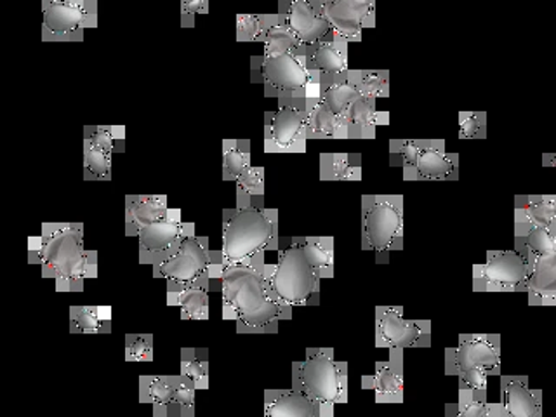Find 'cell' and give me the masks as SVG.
<instances>
[{"mask_svg":"<svg viewBox=\"0 0 556 417\" xmlns=\"http://www.w3.org/2000/svg\"><path fill=\"white\" fill-rule=\"evenodd\" d=\"M556 249V228L534 225L515 214V251L529 261L538 260Z\"/></svg>","mask_w":556,"mask_h":417,"instance_id":"cell-23","label":"cell"},{"mask_svg":"<svg viewBox=\"0 0 556 417\" xmlns=\"http://www.w3.org/2000/svg\"><path fill=\"white\" fill-rule=\"evenodd\" d=\"M208 13V0H181V26H195L197 16Z\"/></svg>","mask_w":556,"mask_h":417,"instance_id":"cell-46","label":"cell"},{"mask_svg":"<svg viewBox=\"0 0 556 417\" xmlns=\"http://www.w3.org/2000/svg\"><path fill=\"white\" fill-rule=\"evenodd\" d=\"M181 374L188 381L195 384L197 390L205 391L208 388V356L204 350L197 348H182Z\"/></svg>","mask_w":556,"mask_h":417,"instance_id":"cell-38","label":"cell"},{"mask_svg":"<svg viewBox=\"0 0 556 417\" xmlns=\"http://www.w3.org/2000/svg\"><path fill=\"white\" fill-rule=\"evenodd\" d=\"M217 280L223 317L233 320L240 334H275L280 321L291 320L294 308L275 294L265 257L230 266Z\"/></svg>","mask_w":556,"mask_h":417,"instance_id":"cell-1","label":"cell"},{"mask_svg":"<svg viewBox=\"0 0 556 417\" xmlns=\"http://www.w3.org/2000/svg\"><path fill=\"white\" fill-rule=\"evenodd\" d=\"M526 292L530 306H556V249L529 261Z\"/></svg>","mask_w":556,"mask_h":417,"instance_id":"cell-22","label":"cell"},{"mask_svg":"<svg viewBox=\"0 0 556 417\" xmlns=\"http://www.w3.org/2000/svg\"><path fill=\"white\" fill-rule=\"evenodd\" d=\"M98 25V0H42L43 42H80Z\"/></svg>","mask_w":556,"mask_h":417,"instance_id":"cell-12","label":"cell"},{"mask_svg":"<svg viewBox=\"0 0 556 417\" xmlns=\"http://www.w3.org/2000/svg\"><path fill=\"white\" fill-rule=\"evenodd\" d=\"M292 388L334 416L336 405L348 402V364L336 361L332 348H309L303 361L292 364Z\"/></svg>","mask_w":556,"mask_h":417,"instance_id":"cell-4","label":"cell"},{"mask_svg":"<svg viewBox=\"0 0 556 417\" xmlns=\"http://www.w3.org/2000/svg\"><path fill=\"white\" fill-rule=\"evenodd\" d=\"M173 399V376H141L139 378V402L150 405L153 416L169 417Z\"/></svg>","mask_w":556,"mask_h":417,"instance_id":"cell-26","label":"cell"},{"mask_svg":"<svg viewBox=\"0 0 556 417\" xmlns=\"http://www.w3.org/2000/svg\"><path fill=\"white\" fill-rule=\"evenodd\" d=\"M330 28L350 42H358L365 28L376 26V0H318Z\"/></svg>","mask_w":556,"mask_h":417,"instance_id":"cell-16","label":"cell"},{"mask_svg":"<svg viewBox=\"0 0 556 417\" xmlns=\"http://www.w3.org/2000/svg\"><path fill=\"white\" fill-rule=\"evenodd\" d=\"M457 118L460 139L486 138V112H460Z\"/></svg>","mask_w":556,"mask_h":417,"instance_id":"cell-44","label":"cell"},{"mask_svg":"<svg viewBox=\"0 0 556 417\" xmlns=\"http://www.w3.org/2000/svg\"><path fill=\"white\" fill-rule=\"evenodd\" d=\"M266 417H324L320 407L308 396L294 390H266Z\"/></svg>","mask_w":556,"mask_h":417,"instance_id":"cell-25","label":"cell"},{"mask_svg":"<svg viewBox=\"0 0 556 417\" xmlns=\"http://www.w3.org/2000/svg\"><path fill=\"white\" fill-rule=\"evenodd\" d=\"M378 404H404V348H390L388 361L378 362L372 376L362 378Z\"/></svg>","mask_w":556,"mask_h":417,"instance_id":"cell-19","label":"cell"},{"mask_svg":"<svg viewBox=\"0 0 556 417\" xmlns=\"http://www.w3.org/2000/svg\"><path fill=\"white\" fill-rule=\"evenodd\" d=\"M486 395L489 393H483L459 379L457 402L454 405L447 404L445 413L448 417H492V404H489Z\"/></svg>","mask_w":556,"mask_h":417,"instance_id":"cell-31","label":"cell"},{"mask_svg":"<svg viewBox=\"0 0 556 417\" xmlns=\"http://www.w3.org/2000/svg\"><path fill=\"white\" fill-rule=\"evenodd\" d=\"M152 334H127L126 336V361L127 362H150L153 358Z\"/></svg>","mask_w":556,"mask_h":417,"instance_id":"cell-45","label":"cell"},{"mask_svg":"<svg viewBox=\"0 0 556 417\" xmlns=\"http://www.w3.org/2000/svg\"><path fill=\"white\" fill-rule=\"evenodd\" d=\"M318 96H289L265 115L266 153H304L309 141L308 113Z\"/></svg>","mask_w":556,"mask_h":417,"instance_id":"cell-11","label":"cell"},{"mask_svg":"<svg viewBox=\"0 0 556 417\" xmlns=\"http://www.w3.org/2000/svg\"><path fill=\"white\" fill-rule=\"evenodd\" d=\"M193 230H195V225L185 222L179 208H169V213L164 217L139 231V263L148 266L161 263Z\"/></svg>","mask_w":556,"mask_h":417,"instance_id":"cell-15","label":"cell"},{"mask_svg":"<svg viewBox=\"0 0 556 417\" xmlns=\"http://www.w3.org/2000/svg\"><path fill=\"white\" fill-rule=\"evenodd\" d=\"M515 214L534 225L556 228V195H517Z\"/></svg>","mask_w":556,"mask_h":417,"instance_id":"cell-30","label":"cell"},{"mask_svg":"<svg viewBox=\"0 0 556 417\" xmlns=\"http://www.w3.org/2000/svg\"><path fill=\"white\" fill-rule=\"evenodd\" d=\"M278 14L303 46H313L332 30L318 0H282Z\"/></svg>","mask_w":556,"mask_h":417,"instance_id":"cell-18","label":"cell"},{"mask_svg":"<svg viewBox=\"0 0 556 417\" xmlns=\"http://www.w3.org/2000/svg\"><path fill=\"white\" fill-rule=\"evenodd\" d=\"M223 179L237 181L251 165V143L248 139H223Z\"/></svg>","mask_w":556,"mask_h":417,"instance_id":"cell-35","label":"cell"},{"mask_svg":"<svg viewBox=\"0 0 556 417\" xmlns=\"http://www.w3.org/2000/svg\"><path fill=\"white\" fill-rule=\"evenodd\" d=\"M113 153L92 143H84V179L110 181L113 176Z\"/></svg>","mask_w":556,"mask_h":417,"instance_id":"cell-37","label":"cell"},{"mask_svg":"<svg viewBox=\"0 0 556 417\" xmlns=\"http://www.w3.org/2000/svg\"><path fill=\"white\" fill-rule=\"evenodd\" d=\"M84 143H92L109 152H122L126 148V127L124 126H86Z\"/></svg>","mask_w":556,"mask_h":417,"instance_id":"cell-40","label":"cell"},{"mask_svg":"<svg viewBox=\"0 0 556 417\" xmlns=\"http://www.w3.org/2000/svg\"><path fill=\"white\" fill-rule=\"evenodd\" d=\"M167 304L179 309L182 320H207L208 292L207 287H185L178 291H167Z\"/></svg>","mask_w":556,"mask_h":417,"instance_id":"cell-29","label":"cell"},{"mask_svg":"<svg viewBox=\"0 0 556 417\" xmlns=\"http://www.w3.org/2000/svg\"><path fill=\"white\" fill-rule=\"evenodd\" d=\"M112 330V309L106 306H72L70 332L72 334H109Z\"/></svg>","mask_w":556,"mask_h":417,"instance_id":"cell-28","label":"cell"},{"mask_svg":"<svg viewBox=\"0 0 556 417\" xmlns=\"http://www.w3.org/2000/svg\"><path fill=\"white\" fill-rule=\"evenodd\" d=\"M165 195H126V235L138 237L139 231L169 213Z\"/></svg>","mask_w":556,"mask_h":417,"instance_id":"cell-24","label":"cell"},{"mask_svg":"<svg viewBox=\"0 0 556 417\" xmlns=\"http://www.w3.org/2000/svg\"><path fill=\"white\" fill-rule=\"evenodd\" d=\"M376 348H430L431 320H407L402 306H376Z\"/></svg>","mask_w":556,"mask_h":417,"instance_id":"cell-14","label":"cell"},{"mask_svg":"<svg viewBox=\"0 0 556 417\" xmlns=\"http://www.w3.org/2000/svg\"><path fill=\"white\" fill-rule=\"evenodd\" d=\"M174 399L170 416L193 417L195 416L197 388L193 382L188 381L182 374L173 376Z\"/></svg>","mask_w":556,"mask_h":417,"instance_id":"cell-42","label":"cell"},{"mask_svg":"<svg viewBox=\"0 0 556 417\" xmlns=\"http://www.w3.org/2000/svg\"><path fill=\"white\" fill-rule=\"evenodd\" d=\"M320 282L321 278L313 269L300 237L283 249L275 265H269V283L275 294L292 308L317 304Z\"/></svg>","mask_w":556,"mask_h":417,"instance_id":"cell-10","label":"cell"},{"mask_svg":"<svg viewBox=\"0 0 556 417\" xmlns=\"http://www.w3.org/2000/svg\"><path fill=\"white\" fill-rule=\"evenodd\" d=\"M348 46L350 40L344 39L343 35L330 30L324 39L313 43V46H301V52L308 61L313 75L317 77L320 89L334 83L336 78L343 77L350 72L348 66Z\"/></svg>","mask_w":556,"mask_h":417,"instance_id":"cell-17","label":"cell"},{"mask_svg":"<svg viewBox=\"0 0 556 417\" xmlns=\"http://www.w3.org/2000/svg\"><path fill=\"white\" fill-rule=\"evenodd\" d=\"M152 271L153 278H161L167 283V291H178L185 287H207L216 275L214 251L208 248V240L199 237L193 230L169 256L153 265Z\"/></svg>","mask_w":556,"mask_h":417,"instance_id":"cell-9","label":"cell"},{"mask_svg":"<svg viewBox=\"0 0 556 417\" xmlns=\"http://www.w3.org/2000/svg\"><path fill=\"white\" fill-rule=\"evenodd\" d=\"M501 367L500 334H460L457 346L445 350V374L483 393H489V378L501 376Z\"/></svg>","mask_w":556,"mask_h":417,"instance_id":"cell-8","label":"cell"},{"mask_svg":"<svg viewBox=\"0 0 556 417\" xmlns=\"http://www.w3.org/2000/svg\"><path fill=\"white\" fill-rule=\"evenodd\" d=\"M529 265L518 251H489L483 265L473 266L475 292H526Z\"/></svg>","mask_w":556,"mask_h":417,"instance_id":"cell-13","label":"cell"},{"mask_svg":"<svg viewBox=\"0 0 556 417\" xmlns=\"http://www.w3.org/2000/svg\"><path fill=\"white\" fill-rule=\"evenodd\" d=\"M543 164L547 165V167H553V169H555V174H556V144H555V153H544Z\"/></svg>","mask_w":556,"mask_h":417,"instance_id":"cell-47","label":"cell"},{"mask_svg":"<svg viewBox=\"0 0 556 417\" xmlns=\"http://www.w3.org/2000/svg\"><path fill=\"white\" fill-rule=\"evenodd\" d=\"M275 14H239L235 23V35L239 42H260Z\"/></svg>","mask_w":556,"mask_h":417,"instance_id":"cell-41","label":"cell"},{"mask_svg":"<svg viewBox=\"0 0 556 417\" xmlns=\"http://www.w3.org/2000/svg\"><path fill=\"white\" fill-rule=\"evenodd\" d=\"M404 208L402 195L362 197V249L372 251L378 263L404 249Z\"/></svg>","mask_w":556,"mask_h":417,"instance_id":"cell-7","label":"cell"},{"mask_svg":"<svg viewBox=\"0 0 556 417\" xmlns=\"http://www.w3.org/2000/svg\"><path fill=\"white\" fill-rule=\"evenodd\" d=\"M308 130L309 139H346L343 117L332 112L320 98L309 109Z\"/></svg>","mask_w":556,"mask_h":417,"instance_id":"cell-32","label":"cell"},{"mask_svg":"<svg viewBox=\"0 0 556 417\" xmlns=\"http://www.w3.org/2000/svg\"><path fill=\"white\" fill-rule=\"evenodd\" d=\"M501 404L509 417H541L543 391L532 390L527 376H501Z\"/></svg>","mask_w":556,"mask_h":417,"instance_id":"cell-20","label":"cell"},{"mask_svg":"<svg viewBox=\"0 0 556 417\" xmlns=\"http://www.w3.org/2000/svg\"><path fill=\"white\" fill-rule=\"evenodd\" d=\"M356 84L362 94L374 98L390 96V72L388 70H353Z\"/></svg>","mask_w":556,"mask_h":417,"instance_id":"cell-43","label":"cell"},{"mask_svg":"<svg viewBox=\"0 0 556 417\" xmlns=\"http://www.w3.org/2000/svg\"><path fill=\"white\" fill-rule=\"evenodd\" d=\"M263 43L265 54H275V52L289 51V49L300 48L303 43L295 39V35L287 28L280 14H275L274 22L268 26L266 34L260 40Z\"/></svg>","mask_w":556,"mask_h":417,"instance_id":"cell-39","label":"cell"},{"mask_svg":"<svg viewBox=\"0 0 556 417\" xmlns=\"http://www.w3.org/2000/svg\"><path fill=\"white\" fill-rule=\"evenodd\" d=\"M361 89L356 84L353 70H350L343 77L336 78L334 83L324 87L320 92V100L329 106L332 112L338 113L339 117H344L348 106L361 96Z\"/></svg>","mask_w":556,"mask_h":417,"instance_id":"cell-33","label":"cell"},{"mask_svg":"<svg viewBox=\"0 0 556 417\" xmlns=\"http://www.w3.org/2000/svg\"><path fill=\"white\" fill-rule=\"evenodd\" d=\"M84 237L83 223H46L28 240V263L39 266L58 292H83L98 275V252L86 249Z\"/></svg>","mask_w":556,"mask_h":417,"instance_id":"cell-2","label":"cell"},{"mask_svg":"<svg viewBox=\"0 0 556 417\" xmlns=\"http://www.w3.org/2000/svg\"><path fill=\"white\" fill-rule=\"evenodd\" d=\"M278 211L265 204L237 205L223 213V248L214 251V280L233 265L265 257L278 248Z\"/></svg>","mask_w":556,"mask_h":417,"instance_id":"cell-3","label":"cell"},{"mask_svg":"<svg viewBox=\"0 0 556 417\" xmlns=\"http://www.w3.org/2000/svg\"><path fill=\"white\" fill-rule=\"evenodd\" d=\"M304 252L318 277H334V239L332 237H300Z\"/></svg>","mask_w":556,"mask_h":417,"instance_id":"cell-34","label":"cell"},{"mask_svg":"<svg viewBox=\"0 0 556 417\" xmlns=\"http://www.w3.org/2000/svg\"><path fill=\"white\" fill-rule=\"evenodd\" d=\"M252 78L263 84L268 98H289V96H318L320 84L313 75L308 61L300 48L289 51L265 54L251 60Z\"/></svg>","mask_w":556,"mask_h":417,"instance_id":"cell-5","label":"cell"},{"mask_svg":"<svg viewBox=\"0 0 556 417\" xmlns=\"http://www.w3.org/2000/svg\"><path fill=\"white\" fill-rule=\"evenodd\" d=\"M378 98L361 94L348 106L344 113V138L346 139H374L378 126H388L390 115L388 112H379Z\"/></svg>","mask_w":556,"mask_h":417,"instance_id":"cell-21","label":"cell"},{"mask_svg":"<svg viewBox=\"0 0 556 417\" xmlns=\"http://www.w3.org/2000/svg\"><path fill=\"white\" fill-rule=\"evenodd\" d=\"M237 205L265 204V169L249 165L237 178Z\"/></svg>","mask_w":556,"mask_h":417,"instance_id":"cell-36","label":"cell"},{"mask_svg":"<svg viewBox=\"0 0 556 417\" xmlns=\"http://www.w3.org/2000/svg\"><path fill=\"white\" fill-rule=\"evenodd\" d=\"M390 162L402 167L405 181H457L459 155L445 139H391Z\"/></svg>","mask_w":556,"mask_h":417,"instance_id":"cell-6","label":"cell"},{"mask_svg":"<svg viewBox=\"0 0 556 417\" xmlns=\"http://www.w3.org/2000/svg\"><path fill=\"white\" fill-rule=\"evenodd\" d=\"M362 156L356 153H321V181H362Z\"/></svg>","mask_w":556,"mask_h":417,"instance_id":"cell-27","label":"cell"}]
</instances>
